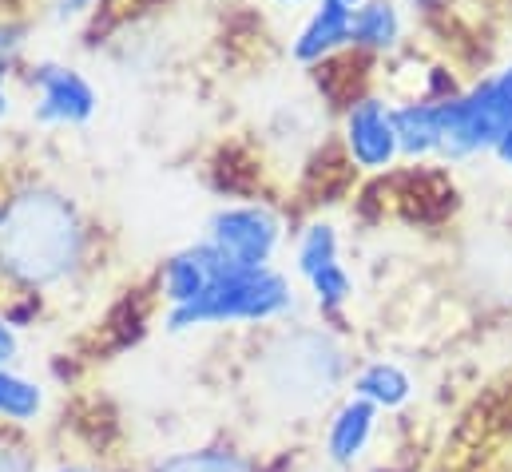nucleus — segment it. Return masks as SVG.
<instances>
[{
    "label": "nucleus",
    "instance_id": "obj_8",
    "mask_svg": "<svg viewBox=\"0 0 512 472\" xmlns=\"http://www.w3.org/2000/svg\"><path fill=\"white\" fill-rule=\"evenodd\" d=\"M227 266H235V262L223 258L211 242L191 246V250H179V254L167 262V270H163V298L171 302V310L191 306V302H199V298L207 294V286H211Z\"/></svg>",
    "mask_w": 512,
    "mask_h": 472
},
{
    "label": "nucleus",
    "instance_id": "obj_6",
    "mask_svg": "<svg viewBox=\"0 0 512 472\" xmlns=\"http://www.w3.org/2000/svg\"><path fill=\"white\" fill-rule=\"evenodd\" d=\"M346 147L362 171H385L401 151L397 127H393V108H385L374 96L358 100L346 116Z\"/></svg>",
    "mask_w": 512,
    "mask_h": 472
},
{
    "label": "nucleus",
    "instance_id": "obj_16",
    "mask_svg": "<svg viewBox=\"0 0 512 472\" xmlns=\"http://www.w3.org/2000/svg\"><path fill=\"white\" fill-rule=\"evenodd\" d=\"M155 472H255L243 457L223 453V449H203V453H179L163 461Z\"/></svg>",
    "mask_w": 512,
    "mask_h": 472
},
{
    "label": "nucleus",
    "instance_id": "obj_14",
    "mask_svg": "<svg viewBox=\"0 0 512 472\" xmlns=\"http://www.w3.org/2000/svg\"><path fill=\"white\" fill-rule=\"evenodd\" d=\"M40 409H44V389L12 369H0V417L28 425L40 417Z\"/></svg>",
    "mask_w": 512,
    "mask_h": 472
},
{
    "label": "nucleus",
    "instance_id": "obj_24",
    "mask_svg": "<svg viewBox=\"0 0 512 472\" xmlns=\"http://www.w3.org/2000/svg\"><path fill=\"white\" fill-rule=\"evenodd\" d=\"M342 4H350V8H354V4H366V0H342Z\"/></svg>",
    "mask_w": 512,
    "mask_h": 472
},
{
    "label": "nucleus",
    "instance_id": "obj_13",
    "mask_svg": "<svg viewBox=\"0 0 512 472\" xmlns=\"http://www.w3.org/2000/svg\"><path fill=\"white\" fill-rule=\"evenodd\" d=\"M401 36V12L393 0H366L354 8V36L350 44L358 48H374V52H385L393 48Z\"/></svg>",
    "mask_w": 512,
    "mask_h": 472
},
{
    "label": "nucleus",
    "instance_id": "obj_7",
    "mask_svg": "<svg viewBox=\"0 0 512 472\" xmlns=\"http://www.w3.org/2000/svg\"><path fill=\"white\" fill-rule=\"evenodd\" d=\"M36 84H40L36 119H44V123H88L96 112L92 84L72 68L44 64V68H36Z\"/></svg>",
    "mask_w": 512,
    "mask_h": 472
},
{
    "label": "nucleus",
    "instance_id": "obj_23",
    "mask_svg": "<svg viewBox=\"0 0 512 472\" xmlns=\"http://www.w3.org/2000/svg\"><path fill=\"white\" fill-rule=\"evenodd\" d=\"M4 112H8V100H4V92H0V116H4Z\"/></svg>",
    "mask_w": 512,
    "mask_h": 472
},
{
    "label": "nucleus",
    "instance_id": "obj_20",
    "mask_svg": "<svg viewBox=\"0 0 512 472\" xmlns=\"http://www.w3.org/2000/svg\"><path fill=\"white\" fill-rule=\"evenodd\" d=\"M12 52H16V32H12V28H0V72L8 68Z\"/></svg>",
    "mask_w": 512,
    "mask_h": 472
},
{
    "label": "nucleus",
    "instance_id": "obj_17",
    "mask_svg": "<svg viewBox=\"0 0 512 472\" xmlns=\"http://www.w3.org/2000/svg\"><path fill=\"white\" fill-rule=\"evenodd\" d=\"M310 290H314L322 310H338V306H346L354 298V278L346 274L342 262H334V266H326V270H318L310 278Z\"/></svg>",
    "mask_w": 512,
    "mask_h": 472
},
{
    "label": "nucleus",
    "instance_id": "obj_21",
    "mask_svg": "<svg viewBox=\"0 0 512 472\" xmlns=\"http://www.w3.org/2000/svg\"><path fill=\"white\" fill-rule=\"evenodd\" d=\"M493 151H497V159H501L505 167H512V127L505 131V135H501V143H497Z\"/></svg>",
    "mask_w": 512,
    "mask_h": 472
},
{
    "label": "nucleus",
    "instance_id": "obj_15",
    "mask_svg": "<svg viewBox=\"0 0 512 472\" xmlns=\"http://www.w3.org/2000/svg\"><path fill=\"white\" fill-rule=\"evenodd\" d=\"M334 262H338V235H334V227L330 223H314L302 235V242H298V274L310 282L318 270H326Z\"/></svg>",
    "mask_w": 512,
    "mask_h": 472
},
{
    "label": "nucleus",
    "instance_id": "obj_18",
    "mask_svg": "<svg viewBox=\"0 0 512 472\" xmlns=\"http://www.w3.org/2000/svg\"><path fill=\"white\" fill-rule=\"evenodd\" d=\"M0 472H36L32 457L16 445H0Z\"/></svg>",
    "mask_w": 512,
    "mask_h": 472
},
{
    "label": "nucleus",
    "instance_id": "obj_10",
    "mask_svg": "<svg viewBox=\"0 0 512 472\" xmlns=\"http://www.w3.org/2000/svg\"><path fill=\"white\" fill-rule=\"evenodd\" d=\"M354 36V8L342 0H318V8L310 12V20L302 24L298 40H294V60L314 64L322 56H330L334 48L350 44Z\"/></svg>",
    "mask_w": 512,
    "mask_h": 472
},
{
    "label": "nucleus",
    "instance_id": "obj_2",
    "mask_svg": "<svg viewBox=\"0 0 512 472\" xmlns=\"http://www.w3.org/2000/svg\"><path fill=\"white\" fill-rule=\"evenodd\" d=\"M294 302L290 282L270 266H227L199 302L171 310V330L223 326V322H270Z\"/></svg>",
    "mask_w": 512,
    "mask_h": 472
},
{
    "label": "nucleus",
    "instance_id": "obj_1",
    "mask_svg": "<svg viewBox=\"0 0 512 472\" xmlns=\"http://www.w3.org/2000/svg\"><path fill=\"white\" fill-rule=\"evenodd\" d=\"M80 258V219L56 191H20L0 207V270L24 286L60 282Z\"/></svg>",
    "mask_w": 512,
    "mask_h": 472
},
{
    "label": "nucleus",
    "instance_id": "obj_5",
    "mask_svg": "<svg viewBox=\"0 0 512 472\" xmlns=\"http://www.w3.org/2000/svg\"><path fill=\"white\" fill-rule=\"evenodd\" d=\"M278 219L266 207H227L211 219V246L235 266H266L278 246Z\"/></svg>",
    "mask_w": 512,
    "mask_h": 472
},
{
    "label": "nucleus",
    "instance_id": "obj_3",
    "mask_svg": "<svg viewBox=\"0 0 512 472\" xmlns=\"http://www.w3.org/2000/svg\"><path fill=\"white\" fill-rule=\"evenodd\" d=\"M437 123H441L437 155L465 159L477 151H493L512 127V72L477 84L465 96L437 100Z\"/></svg>",
    "mask_w": 512,
    "mask_h": 472
},
{
    "label": "nucleus",
    "instance_id": "obj_25",
    "mask_svg": "<svg viewBox=\"0 0 512 472\" xmlns=\"http://www.w3.org/2000/svg\"><path fill=\"white\" fill-rule=\"evenodd\" d=\"M60 472H96V469H60Z\"/></svg>",
    "mask_w": 512,
    "mask_h": 472
},
{
    "label": "nucleus",
    "instance_id": "obj_26",
    "mask_svg": "<svg viewBox=\"0 0 512 472\" xmlns=\"http://www.w3.org/2000/svg\"><path fill=\"white\" fill-rule=\"evenodd\" d=\"M282 4H302V0H282Z\"/></svg>",
    "mask_w": 512,
    "mask_h": 472
},
{
    "label": "nucleus",
    "instance_id": "obj_4",
    "mask_svg": "<svg viewBox=\"0 0 512 472\" xmlns=\"http://www.w3.org/2000/svg\"><path fill=\"white\" fill-rule=\"evenodd\" d=\"M342 377V354L326 334H290L270 350V389L286 401H322Z\"/></svg>",
    "mask_w": 512,
    "mask_h": 472
},
{
    "label": "nucleus",
    "instance_id": "obj_12",
    "mask_svg": "<svg viewBox=\"0 0 512 472\" xmlns=\"http://www.w3.org/2000/svg\"><path fill=\"white\" fill-rule=\"evenodd\" d=\"M393 127H397V147L409 159L433 155L441 147V123H437V100L421 104H401L393 108Z\"/></svg>",
    "mask_w": 512,
    "mask_h": 472
},
{
    "label": "nucleus",
    "instance_id": "obj_19",
    "mask_svg": "<svg viewBox=\"0 0 512 472\" xmlns=\"http://www.w3.org/2000/svg\"><path fill=\"white\" fill-rule=\"evenodd\" d=\"M12 357H16V330H12L8 318L0 314V369H8Z\"/></svg>",
    "mask_w": 512,
    "mask_h": 472
},
{
    "label": "nucleus",
    "instance_id": "obj_9",
    "mask_svg": "<svg viewBox=\"0 0 512 472\" xmlns=\"http://www.w3.org/2000/svg\"><path fill=\"white\" fill-rule=\"evenodd\" d=\"M378 405L362 401V397H350L326 425V457L334 465H354L366 457L374 433H378Z\"/></svg>",
    "mask_w": 512,
    "mask_h": 472
},
{
    "label": "nucleus",
    "instance_id": "obj_22",
    "mask_svg": "<svg viewBox=\"0 0 512 472\" xmlns=\"http://www.w3.org/2000/svg\"><path fill=\"white\" fill-rule=\"evenodd\" d=\"M92 0H60V16H76V12H84Z\"/></svg>",
    "mask_w": 512,
    "mask_h": 472
},
{
    "label": "nucleus",
    "instance_id": "obj_27",
    "mask_svg": "<svg viewBox=\"0 0 512 472\" xmlns=\"http://www.w3.org/2000/svg\"><path fill=\"white\" fill-rule=\"evenodd\" d=\"M509 72H512V68H509Z\"/></svg>",
    "mask_w": 512,
    "mask_h": 472
},
{
    "label": "nucleus",
    "instance_id": "obj_11",
    "mask_svg": "<svg viewBox=\"0 0 512 472\" xmlns=\"http://www.w3.org/2000/svg\"><path fill=\"white\" fill-rule=\"evenodd\" d=\"M354 397L378 409H401L413 397V377L397 361H370L354 373Z\"/></svg>",
    "mask_w": 512,
    "mask_h": 472
}]
</instances>
